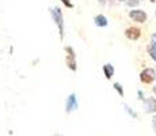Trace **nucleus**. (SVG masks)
Here are the masks:
<instances>
[{
  "mask_svg": "<svg viewBox=\"0 0 156 136\" xmlns=\"http://www.w3.org/2000/svg\"><path fill=\"white\" fill-rule=\"evenodd\" d=\"M50 15H52L53 20H55L56 26L58 27V33H60V37L61 40L64 38V17H62V13L58 7H55V8H50Z\"/></svg>",
  "mask_w": 156,
  "mask_h": 136,
  "instance_id": "f257e3e1",
  "label": "nucleus"
},
{
  "mask_svg": "<svg viewBox=\"0 0 156 136\" xmlns=\"http://www.w3.org/2000/svg\"><path fill=\"white\" fill-rule=\"evenodd\" d=\"M155 79H156V71L154 68H145V69H143L141 74H140V80L145 84L152 83Z\"/></svg>",
  "mask_w": 156,
  "mask_h": 136,
  "instance_id": "f03ea898",
  "label": "nucleus"
},
{
  "mask_svg": "<svg viewBox=\"0 0 156 136\" xmlns=\"http://www.w3.org/2000/svg\"><path fill=\"white\" fill-rule=\"evenodd\" d=\"M79 108V102H77V95L76 94H69L65 102V112L67 113H72V112L77 110Z\"/></svg>",
  "mask_w": 156,
  "mask_h": 136,
  "instance_id": "7ed1b4c3",
  "label": "nucleus"
},
{
  "mask_svg": "<svg viewBox=\"0 0 156 136\" xmlns=\"http://www.w3.org/2000/svg\"><path fill=\"white\" fill-rule=\"evenodd\" d=\"M65 52L68 53L67 56V65L71 71H76L77 69V64H76V57H75V50L71 46L65 48Z\"/></svg>",
  "mask_w": 156,
  "mask_h": 136,
  "instance_id": "20e7f679",
  "label": "nucleus"
},
{
  "mask_svg": "<svg viewBox=\"0 0 156 136\" xmlns=\"http://www.w3.org/2000/svg\"><path fill=\"white\" fill-rule=\"evenodd\" d=\"M129 17H130L132 20L139 22V23H144L147 20V13L143 10H132L129 13Z\"/></svg>",
  "mask_w": 156,
  "mask_h": 136,
  "instance_id": "39448f33",
  "label": "nucleus"
},
{
  "mask_svg": "<svg viewBox=\"0 0 156 136\" xmlns=\"http://www.w3.org/2000/svg\"><path fill=\"white\" fill-rule=\"evenodd\" d=\"M144 110L145 113H156V98L155 97H148L144 98Z\"/></svg>",
  "mask_w": 156,
  "mask_h": 136,
  "instance_id": "423d86ee",
  "label": "nucleus"
},
{
  "mask_svg": "<svg viewBox=\"0 0 156 136\" xmlns=\"http://www.w3.org/2000/svg\"><path fill=\"white\" fill-rule=\"evenodd\" d=\"M125 35H126V38H129L130 41H137L141 37V30L137 29V27H128V29L125 30Z\"/></svg>",
  "mask_w": 156,
  "mask_h": 136,
  "instance_id": "0eeeda50",
  "label": "nucleus"
},
{
  "mask_svg": "<svg viewBox=\"0 0 156 136\" xmlns=\"http://www.w3.org/2000/svg\"><path fill=\"white\" fill-rule=\"evenodd\" d=\"M94 23L97 25L98 27H106L107 25H109V20H107V18L105 17V15H97V17L94 18Z\"/></svg>",
  "mask_w": 156,
  "mask_h": 136,
  "instance_id": "6e6552de",
  "label": "nucleus"
},
{
  "mask_svg": "<svg viewBox=\"0 0 156 136\" xmlns=\"http://www.w3.org/2000/svg\"><path fill=\"white\" fill-rule=\"evenodd\" d=\"M114 65L113 64H110V63H107V64H105L103 65V74H105V76H106V79H112L113 78V75H114Z\"/></svg>",
  "mask_w": 156,
  "mask_h": 136,
  "instance_id": "1a4fd4ad",
  "label": "nucleus"
},
{
  "mask_svg": "<svg viewBox=\"0 0 156 136\" xmlns=\"http://www.w3.org/2000/svg\"><path fill=\"white\" fill-rule=\"evenodd\" d=\"M148 53L151 56V59L156 63V41L155 40H152L151 44L148 45Z\"/></svg>",
  "mask_w": 156,
  "mask_h": 136,
  "instance_id": "9d476101",
  "label": "nucleus"
},
{
  "mask_svg": "<svg viewBox=\"0 0 156 136\" xmlns=\"http://www.w3.org/2000/svg\"><path fill=\"white\" fill-rule=\"evenodd\" d=\"M114 90H115L117 93H118L121 97H124V87H122V84L121 83H114Z\"/></svg>",
  "mask_w": 156,
  "mask_h": 136,
  "instance_id": "9b49d317",
  "label": "nucleus"
},
{
  "mask_svg": "<svg viewBox=\"0 0 156 136\" xmlns=\"http://www.w3.org/2000/svg\"><path fill=\"white\" fill-rule=\"evenodd\" d=\"M124 2L126 6H129V7H136V6L140 3V0H124Z\"/></svg>",
  "mask_w": 156,
  "mask_h": 136,
  "instance_id": "f8f14e48",
  "label": "nucleus"
},
{
  "mask_svg": "<svg viewBox=\"0 0 156 136\" xmlns=\"http://www.w3.org/2000/svg\"><path fill=\"white\" fill-rule=\"evenodd\" d=\"M125 110H126V112H128L129 114H130L132 117H134V119H136V117H137V113H134V112L132 110V108H130V106H128V105H125Z\"/></svg>",
  "mask_w": 156,
  "mask_h": 136,
  "instance_id": "ddd939ff",
  "label": "nucleus"
},
{
  "mask_svg": "<svg viewBox=\"0 0 156 136\" xmlns=\"http://www.w3.org/2000/svg\"><path fill=\"white\" fill-rule=\"evenodd\" d=\"M61 2H62V4H64L65 7H68V8H72V7H73V4H72L71 0H61Z\"/></svg>",
  "mask_w": 156,
  "mask_h": 136,
  "instance_id": "4468645a",
  "label": "nucleus"
},
{
  "mask_svg": "<svg viewBox=\"0 0 156 136\" xmlns=\"http://www.w3.org/2000/svg\"><path fill=\"white\" fill-rule=\"evenodd\" d=\"M152 128H154L155 134H156V116L152 117Z\"/></svg>",
  "mask_w": 156,
  "mask_h": 136,
  "instance_id": "2eb2a0df",
  "label": "nucleus"
},
{
  "mask_svg": "<svg viewBox=\"0 0 156 136\" xmlns=\"http://www.w3.org/2000/svg\"><path fill=\"white\" fill-rule=\"evenodd\" d=\"M139 99H141V101L144 99V94H143V91H141V90H140V91H139Z\"/></svg>",
  "mask_w": 156,
  "mask_h": 136,
  "instance_id": "dca6fc26",
  "label": "nucleus"
},
{
  "mask_svg": "<svg viewBox=\"0 0 156 136\" xmlns=\"http://www.w3.org/2000/svg\"><path fill=\"white\" fill-rule=\"evenodd\" d=\"M97 2L99 3V4H102V6H103V4H106V2H107V0H97Z\"/></svg>",
  "mask_w": 156,
  "mask_h": 136,
  "instance_id": "f3484780",
  "label": "nucleus"
},
{
  "mask_svg": "<svg viewBox=\"0 0 156 136\" xmlns=\"http://www.w3.org/2000/svg\"><path fill=\"white\" fill-rule=\"evenodd\" d=\"M154 94L156 95V84H155V87H154Z\"/></svg>",
  "mask_w": 156,
  "mask_h": 136,
  "instance_id": "a211bd4d",
  "label": "nucleus"
},
{
  "mask_svg": "<svg viewBox=\"0 0 156 136\" xmlns=\"http://www.w3.org/2000/svg\"><path fill=\"white\" fill-rule=\"evenodd\" d=\"M151 2H152V3H155V2H156V0H151Z\"/></svg>",
  "mask_w": 156,
  "mask_h": 136,
  "instance_id": "6ab92c4d",
  "label": "nucleus"
},
{
  "mask_svg": "<svg viewBox=\"0 0 156 136\" xmlns=\"http://www.w3.org/2000/svg\"><path fill=\"white\" fill-rule=\"evenodd\" d=\"M154 38H155V40H156V34H155V35H154Z\"/></svg>",
  "mask_w": 156,
  "mask_h": 136,
  "instance_id": "aec40b11",
  "label": "nucleus"
}]
</instances>
